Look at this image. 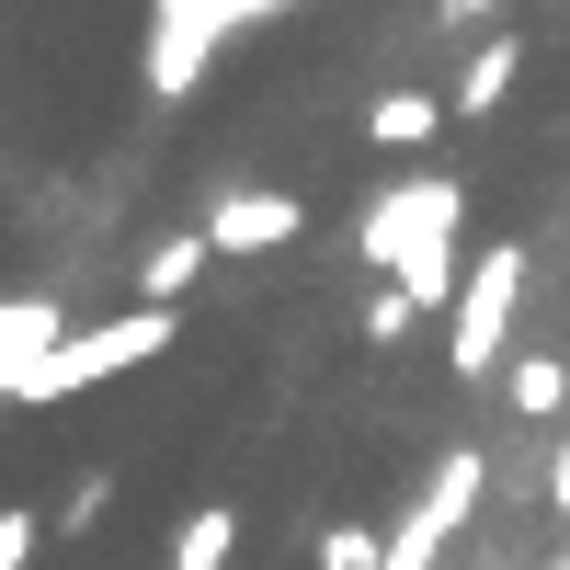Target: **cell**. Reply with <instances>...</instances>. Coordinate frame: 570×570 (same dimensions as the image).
<instances>
[{
    "label": "cell",
    "instance_id": "obj_1",
    "mask_svg": "<svg viewBox=\"0 0 570 570\" xmlns=\"http://www.w3.org/2000/svg\"><path fill=\"white\" fill-rule=\"evenodd\" d=\"M456 217H468V183L456 171H422V183H389L365 217H354V252L376 274H400L422 308H456Z\"/></svg>",
    "mask_w": 570,
    "mask_h": 570
},
{
    "label": "cell",
    "instance_id": "obj_2",
    "mask_svg": "<svg viewBox=\"0 0 570 570\" xmlns=\"http://www.w3.org/2000/svg\"><path fill=\"white\" fill-rule=\"evenodd\" d=\"M171 343H183V308L137 297V308H115V320L69 331V343H58V354H46L23 389H12V411H35V400H80V389H104V376H126V365H160Z\"/></svg>",
    "mask_w": 570,
    "mask_h": 570
},
{
    "label": "cell",
    "instance_id": "obj_3",
    "mask_svg": "<svg viewBox=\"0 0 570 570\" xmlns=\"http://www.w3.org/2000/svg\"><path fill=\"white\" fill-rule=\"evenodd\" d=\"M513 297H525V252H480L468 263V285H456V308H445V365L456 376H491L502 354H513Z\"/></svg>",
    "mask_w": 570,
    "mask_h": 570
},
{
    "label": "cell",
    "instance_id": "obj_4",
    "mask_svg": "<svg viewBox=\"0 0 570 570\" xmlns=\"http://www.w3.org/2000/svg\"><path fill=\"white\" fill-rule=\"evenodd\" d=\"M480 480H491V456H480V445H445L434 480H422V502L389 525V570H434V559L456 548V525L480 513Z\"/></svg>",
    "mask_w": 570,
    "mask_h": 570
},
{
    "label": "cell",
    "instance_id": "obj_5",
    "mask_svg": "<svg viewBox=\"0 0 570 570\" xmlns=\"http://www.w3.org/2000/svg\"><path fill=\"white\" fill-rule=\"evenodd\" d=\"M308 228V206L297 195H274V183H217L206 195V240L228 252V263H263V252H285Z\"/></svg>",
    "mask_w": 570,
    "mask_h": 570
},
{
    "label": "cell",
    "instance_id": "obj_6",
    "mask_svg": "<svg viewBox=\"0 0 570 570\" xmlns=\"http://www.w3.org/2000/svg\"><path fill=\"white\" fill-rule=\"evenodd\" d=\"M456 115V91H422V80H389V91H376V104H365V137H376V149H422V137H434Z\"/></svg>",
    "mask_w": 570,
    "mask_h": 570
},
{
    "label": "cell",
    "instance_id": "obj_7",
    "mask_svg": "<svg viewBox=\"0 0 570 570\" xmlns=\"http://www.w3.org/2000/svg\"><path fill=\"white\" fill-rule=\"evenodd\" d=\"M217 263V240H206V217L195 228H171V240H149V252H137V297H160V308H183V297H195V274Z\"/></svg>",
    "mask_w": 570,
    "mask_h": 570
},
{
    "label": "cell",
    "instance_id": "obj_8",
    "mask_svg": "<svg viewBox=\"0 0 570 570\" xmlns=\"http://www.w3.org/2000/svg\"><path fill=\"white\" fill-rule=\"evenodd\" d=\"M513 80H525V35H480V46H468V69H456V115H491Z\"/></svg>",
    "mask_w": 570,
    "mask_h": 570
},
{
    "label": "cell",
    "instance_id": "obj_9",
    "mask_svg": "<svg viewBox=\"0 0 570 570\" xmlns=\"http://www.w3.org/2000/svg\"><path fill=\"white\" fill-rule=\"evenodd\" d=\"M228 559H240V513H228V502H195V513L171 525V570H228Z\"/></svg>",
    "mask_w": 570,
    "mask_h": 570
},
{
    "label": "cell",
    "instance_id": "obj_10",
    "mask_svg": "<svg viewBox=\"0 0 570 570\" xmlns=\"http://www.w3.org/2000/svg\"><path fill=\"white\" fill-rule=\"evenodd\" d=\"M502 400H513V422H559L570 411V365L559 354H525V365L502 376Z\"/></svg>",
    "mask_w": 570,
    "mask_h": 570
},
{
    "label": "cell",
    "instance_id": "obj_11",
    "mask_svg": "<svg viewBox=\"0 0 570 570\" xmlns=\"http://www.w3.org/2000/svg\"><path fill=\"white\" fill-rule=\"evenodd\" d=\"M320 570H389V537L376 525H320Z\"/></svg>",
    "mask_w": 570,
    "mask_h": 570
},
{
    "label": "cell",
    "instance_id": "obj_12",
    "mask_svg": "<svg viewBox=\"0 0 570 570\" xmlns=\"http://www.w3.org/2000/svg\"><path fill=\"white\" fill-rule=\"evenodd\" d=\"M411 320H422V297H411V285L389 274V285H376V297H365V343H400Z\"/></svg>",
    "mask_w": 570,
    "mask_h": 570
},
{
    "label": "cell",
    "instance_id": "obj_13",
    "mask_svg": "<svg viewBox=\"0 0 570 570\" xmlns=\"http://www.w3.org/2000/svg\"><path fill=\"white\" fill-rule=\"evenodd\" d=\"M0 570H35V513H0Z\"/></svg>",
    "mask_w": 570,
    "mask_h": 570
},
{
    "label": "cell",
    "instance_id": "obj_14",
    "mask_svg": "<svg viewBox=\"0 0 570 570\" xmlns=\"http://www.w3.org/2000/svg\"><path fill=\"white\" fill-rule=\"evenodd\" d=\"M548 513L570 525V434H559V456H548Z\"/></svg>",
    "mask_w": 570,
    "mask_h": 570
},
{
    "label": "cell",
    "instance_id": "obj_15",
    "mask_svg": "<svg viewBox=\"0 0 570 570\" xmlns=\"http://www.w3.org/2000/svg\"><path fill=\"white\" fill-rule=\"evenodd\" d=\"M434 12H445V23H480V12H502V0H434Z\"/></svg>",
    "mask_w": 570,
    "mask_h": 570
},
{
    "label": "cell",
    "instance_id": "obj_16",
    "mask_svg": "<svg viewBox=\"0 0 570 570\" xmlns=\"http://www.w3.org/2000/svg\"><path fill=\"white\" fill-rule=\"evenodd\" d=\"M548 570H570V548H559V559H548Z\"/></svg>",
    "mask_w": 570,
    "mask_h": 570
}]
</instances>
